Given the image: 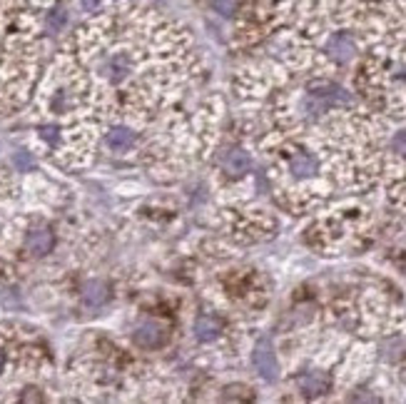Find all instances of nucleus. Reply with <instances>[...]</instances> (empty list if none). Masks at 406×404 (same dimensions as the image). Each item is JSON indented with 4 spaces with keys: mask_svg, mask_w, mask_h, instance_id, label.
<instances>
[{
    "mask_svg": "<svg viewBox=\"0 0 406 404\" xmlns=\"http://www.w3.org/2000/svg\"><path fill=\"white\" fill-rule=\"evenodd\" d=\"M15 165H18V168H33V160L28 158V155H18V158H15Z\"/></svg>",
    "mask_w": 406,
    "mask_h": 404,
    "instance_id": "f8f14e48",
    "label": "nucleus"
},
{
    "mask_svg": "<svg viewBox=\"0 0 406 404\" xmlns=\"http://www.w3.org/2000/svg\"><path fill=\"white\" fill-rule=\"evenodd\" d=\"M83 300L88 307H103L105 302L110 300L108 285H105V282H98V280L88 282V285H85V292H83Z\"/></svg>",
    "mask_w": 406,
    "mask_h": 404,
    "instance_id": "1a4fd4ad",
    "label": "nucleus"
},
{
    "mask_svg": "<svg viewBox=\"0 0 406 404\" xmlns=\"http://www.w3.org/2000/svg\"><path fill=\"white\" fill-rule=\"evenodd\" d=\"M3 365H5V360H3V355H0V372H3Z\"/></svg>",
    "mask_w": 406,
    "mask_h": 404,
    "instance_id": "4468645a",
    "label": "nucleus"
},
{
    "mask_svg": "<svg viewBox=\"0 0 406 404\" xmlns=\"http://www.w3.org/2000/svg\"><path fill=\"white\" fill-rule=\"evenodd\" d=\"M252 360H255L257 372H260L267 382H274L279 377V365H277V357H274L270 342H260L255 355H252Z\"/></svg>",
    "mask_w": 406,
    "mask_h": 404,
    "instance_id": "f03ea898",
    "label": "nucleus"
},
{
    "mask_svg": "<svg viewBox=\"0 0 406 404\" xmlns=\"http://www.w3.org/2000/svg\"><path fill=\"white\" fill-rule=\"evenodd\" d=\"M317 170H319V163L312 153H297L289 160V173H292L294 178H312Z\"/></svg>",
    "mask_w": 406,
    "mask_h": 404,
    "instance_id": "423d86ee",
    "label": "nucleus"
},
{
    "mask_svg": "<svg viewBox=\"0 0 406 404\" xmlns=\"http://www.w3.org/2000/svg\"><path fill=\"white\" fill-rule=\"evenodd\" d=\"M327 50H329V55H332L334 60H339V63H347V60H352L354 53H357V48H354V40L349 38V35H344V33L334 35V38L329 40Z\"/></svg>",
    "mask_w": 406,
    "mask_h": 404,
    "instance_id": "39448f33",
    "label": "nucleus"
},
{
    "mask_svg": "<svg viewBox=\"0 0 406 404\" xmlns=\"http://www.w3.org/2000/svg\"><path fill=\"white\" fill-rule=\"evenodd\" d=\"M53 245H55V237L50 230H33L28 237H25V247H28L35 257L48 255V252L53 250Z\"/></svg>",
    "mask_w": 406,
    "mask_h": 404,
    "instance_id": "20e7f679",
    "label": "nucleus"
},
{
    "mask_svg": "<svg viewBox=\"0 0 406 404\" xmlns=\"http://www.w3.org/2000/svg\"><path fill=\"white\" fill-rule=\"evenodd\" d=\"M135 345L145 347V350H157L167 342V327L160 325V322H142L133 335Z\"/></svg>",
    "mask_w": 406,
    "mask_h": 404,
    "instance_id": "f257e3e1",
    "label": "nucleus"
},
{
    "mask_svg": "<svg viewBox=\"0 0 406 404\" xmlns=\"http://www.w3.org/2000/svg\"><path fill=\"white\" fill-rule=\"evenodd\" d=\"M332 387V380H329L327 372H307V375L299 380V390L304 392V395H324V392Z\"/></svg>",
    "mask_w": 406,
    "mask_h": 404,
    "instance_id": "7ed1b4c3",
    "label": "nucleus"
},
{
    "mask_svg": "<svg viewBox=\"0 0 406 404\" xmlns=\"http://www.w3.org/2000/svg\"><path fill=\"white\" fill-rule=\"evenodd\" d=\"M98 5H100V0H83L85 10H93V8H98Z\"/></svg>",
    "mask_w": 406,
    "mask_h": 404,
    "instance_id": "ddd939ff",
    "label": "nucleus"
},
{
    "mask_svg": "<svg viewBox=\"0 0 406 404\" xmlns=\"http://www.w3.org/2000/svg\"><path fill=\"white\" fill-rule=\"evenodd\" d=\"M394 150H397V153H406V133H399L397 138H394Z\"/></svg>",
    "mask_w": 406,
    "mask_h": 404,
    "instance_id": "9b49d317",
    "label": "nucleus"
},
{
    "mask_svg": "<svg viewBox=\"0 0 406 404\" xmlns=\"http://www.w3.org/2000/svg\"><path fill=\"white\" fill-rule=\"evenodd\" d=\"M250 165L252 160L245 150H227V153L222 155V168L230 175H245L247 170H250Z\"/></svg>",
    "mask_w": 406,
    "mask_h": 404,
    "instance_id": "0eeeda50",
    "label": "nucleus"
},
{
    "mask_svg": "<svg viewBox=\"0 0 406 404\" xmlns=\"http://www.w3.org/2000/svg\"><path fill=\"white\" fill-rule=\"evenodd\" d=\"M220 332H222V325L215 320V317H210V315L197 317V322H195V337L200 342L217 340V337H220Z\"/></svg>",
    "mask_w": 406,
    "mask_h": 404,
    "instance_id": "6e6552de",
    "label": "nucleus"
},
{
    "mask_svg": "<svg viewBox=\"0 0 406 404\" xmlns=\"http://www.w3.org/2000/svg\"><path fill=\"white\" fill-rule=\"evenodd\" d=\"M133 140H135V133L128 128H115L108 133V145L113 150H128L130 145H133Z\"/></svg>",
    "mask_w": 406,
    "mask_h": 404,
    "instance_id": "9d476101",
    "label": "nucleus"
}]
</instances>
